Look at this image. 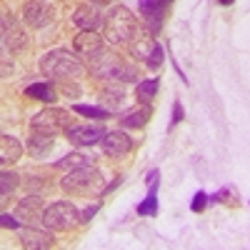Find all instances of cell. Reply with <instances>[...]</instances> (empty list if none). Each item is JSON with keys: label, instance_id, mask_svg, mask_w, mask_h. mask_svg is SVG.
I'll use <instances>...</instances> for the list:
<instances>
[{"label": "cell", "instance_id": "cell-1", "mask_svg": "<svg viewBox=\"0 0 250 250\" xmlns=\"http://www.w3.org/2000/svg\"><path fill=\"white\" fill-rule=\"evenodd\" d=\"M90 73L105 83H135L138 75L130 65H125L120 55L103 50L95 58H90Z\"/></svg>", "mask_w": 250, "mask_h": 250}, {"label": "cell", "instance_id": "cell-2", "mask_svg": "<svg viewBox=\"0 0 250 250\" xmlns=\"http://www.w3.org/2000/svg\"><path fill=\"white\" fill-rule=\"evenodd\" d=\"M40 73L45 78H55V80H68V78H80L83 75V65L75 53L70 50H50L40 58Z\"/></svg>", "mask_w": 250, "mask_h": 250}, {"label": "cell", "instance_id": "cell-3", "mask_svg": "<svg viewBox=\"0 0 250 250\" xmlns=\"http://www.w3.org/2000/svg\"><path fill=\"white\" fill-rule=\"evenodd\" d=\"M60 188L70 195H103V190H105L103 188V175L93 165L80 168V170H70L60 180Z\"/></svg>", "mask_w": 250, "mask_h": 250}, {"label": "cell", "instance_id": "cell-4", "mask_svg": "<svg viewBox=\"0 0 250 250\" xmlns=\"http://www.w3.org/2000/svg\"><path fill=\"white\" fill-rule=\"evenodd\" d=\"M40 220L53 233H68L80 223V213L70 200H55L45 208V213Z\"/></svg>", "mask_w": 250, "mask_h": 250}, {"label": "cell", "instance_id": "cell-5", "mask_svg": "<svg viewBox=\"0 0 250 250\" xmlns=\"http://www.w3.org/2000/svg\"><path fill=\"white\" fill-rule=\"evenodd\" d=\"M105 33L110 43H128V40H133V35L138 33V23L133 13L125 5H115L105 18Z\"/></svg>", "mask_w": 250, "mask_h": 250}, {"label": "cell", "instance_id": "cell-6", "mask_svg": "<svg viewBox=\"0 0 250 250\" xmlns=\"http://www.w3.org/2000/svg\"><path fill=\"white\" fill-rule=\"evenodd\" d=\"M70 128V113L62 108H45L33 115L30 120V130L35 133H45V135H58L65 133Z\"/></svg>", "mask_w": 250, "mask_h": 250}, {"label": "cell", "instance_id": "cell-7", "mask_svg": "<svg viewBox=\"0 0 250 250\" xmlns=\"http://www.w3.org/2000/svg\"><path fill=\"white\" fill-rule=\"evenodd\" d=\"M168 5H170V0H140V3H138L140 15L145 18V28H148L150 35H158L160 33Z\"/></svg>", "mask_w": 250, "mask_h": 250}, {"label": "cell", "instance_id": "cell-8", "mask_svg": "<svg viewBox=\"0 0 250 250\" xmlns=\"http://www.w3.org/2000/svg\"><path fill=\"white\" fill-rule=\"evenodd\" d=\"M105 13L100 10L98 3H83L75 13H73V25L80 30H98L100 25H105Z\"/></svg>", "mask_w": 250, "mask_h": 250}, {"label": "cell", "instance_id": "cell-9", "mask_svg": "<svg viewBox=\"0 0 250 250\" xmlns=\"http://www.w3.org/2000/svg\"><path fill=\"white\" fill-rule=\"evenodd\" d=\"M105 133L108 130L103 128V125H70L65 130L68 140L73 145H78V148H90V145H95L105 138Z\"/></svg>", "mask_w": 250, "mask_h": 250}, {"label": "cell", "instance_id": "cell-10", "mask_svg": "<svg viewBox=\"0 0 250 250\" xmlns=\"http://www.w3.org/2000/svg\"><path fill=\"white\" fill-rule=\"evenodd\" d=\"M55 18V10L45 3V0H30V3H25L23 8V20L28 28H45L53 23Z\"/></svg>", "mask_w": 250, "mask_h": 250}, {"label": "cell", "instance_id": "cell-11", "mask_svg": "<svg viewBox=\"0 0 250 250\" xmlns=\"http://www.w3.org/2000/svg\"><path fill=\"white\" fill-rule=\"evenodd\" d=\"M73 48L78 55L83 58H95L98 53H103V38L95 33V30H80L75 38H73Z\"/></svg>", "mask_w": 250, "mask_h": 250}, {"label": "cell", "instance_id": "cell-12", "mask_svg": "<svg viewBox=\"0 0 250 250\" xmlns=\"http://www.w3.org/2000/svg\"><path fill=\"white\" fill-rule=\"evenodd\" d=\"M100 145H103V150H105L108 155H113V158H123V155H128L133 150V140L120 130L105 133V138L100 140Z\"/></svg>", "mask_w": 250, "mask_h": 250}, {"label": "cell", "instance_id": "cell-13", "mask_svg": "<svg viewBox=\"0 0 250 250\" xmlns=\"http://www.w3.org/2000/svg\"><path fill=\"white\" fill-rule=\"evenodd\" d=\"M20 240H23V248L30 250H45L55 245V238L48 230H38V228H20Z\"/></svg>", "mask_w": 250, "mask_h": 250}, {"label": "cell", "instance_id": "cell-14", "mask_svg": "<svg viewBox=\"0 0 250 250\" xmlns=\"http://www.w3.org/2000/svg\"><path fill=\"white\" fill-rule=\"evenodd\" d=\"M43 213H45V208H43V195H35V193H30L28 198L20 200V203H18V210H15V215H18L20 220H25V223L43 218Z\"/></svg>", "mask_w": 250, "mask_h": 250}, {"label": "cell", "instance_id": "cell-15", "mask_svg": "<svg viewBox=\"0 0 250 250\" xmlns=\"http://www.w3.org/2000/svg\"><path fill=\"white\" fill-rule=\"evenodd\" d=\"M55 135H45V133H35V130H30V138H28V153L33 155V158H38V160H43V158H48L50 153H53V148H55V140H53Z\"/></svg>", "mask_w": 250, "mask_h": 250}, {"label": "cell", "instance_id": "cell-16", "mask_svg": "<svg viewBox=\"0 0 250 250\" xmlns=\"http://www.w3.org/2000/svg\"><path fill=\"white\" fill-rule=\"evenodd\" d=\"M20 155H23L20 140L5 133L3 138H0V163H15V160H20Z\"/></svg>", "mask_w": 250, "mask_h": 250}, {"label": "cell", "instance_id": "cell-17", "mask_svg": "<svg viewBox=\"0 0 250 250\" xmlns=\"http://www.w3.org/2000/svg\"><path fill=\"white\" fill-rule=\"evenodd\" d=\"M88 165H93L88 155H83V153H70V155H65V158L55 160V163H53V168H55V170H65V173H70V170L88 168Z\"/></svg>", "mask_w": 250, "mask_h": 250}, {"label": "cell", "instance_id": "cell-18", "mask_svg": "<svg viewBox=\"0 0 250 250\" xmlns=\"http://www.w3.org/2000/svg\"><path fill=\"white\" fill-rule=\"evenodd\" d=\"M148 120H150V108H148V105H140V108H135V110H130V113H125V115L120 118V125H123V128H130V130H138V128H143Z\"/></svg>", "mask_w": 250, "mask_h": 250}, {"label": "cell", "instance_id": "cell-19", "mask_svg": "<svg viewBox=\"0 0 250 250\" xmlns=\"http://www.w3.org/2000/svg\"><path fill=\"white\" fill-rule=\"evenodd\" d=\"M160 88V80L158 78H148V80H140L135 85V98L140 100V105H150V100L158 95Z\"/></svg>", "mask_w": 250, "mask_h": 250}, {"label": "cell", "instance_id": "cell-20", "mask_svg": "<svg viewBox=\"0 0 250 250\" xmlns=\"http://www.w3.org/2000/svg\"><path fill=\"white\" fill-rule=\"evenodd\" d=\"M100 103H103V108H108L110 113H115L120 105H123V100H125V93L123 88H118V83H110V88H105L100 93Z\"/></svg>", "mask_w": 250, "mask_h": 250}, {"label": "cell", "instance_id": "cell-21", "mask_svg": "<svg viewBox=\"0 0 250 250\" xmlns=\"http://www.w3.org/2000/svg\"><path fill=\"white\" fill-rule=\"evenodd\" d=\"M25 95L28 98H35V100H43V103H53L55 100V90L50 85V80H40V83H30L25 88Z\"/></svg>", "mask_w": 250, "mask_h": 250}, {"label": "cell", "instance_id": "cell-22", "mask_svg": "<svg viewBox=\"0 0 250 250\" xmlns=\"http://www.w3.org/2000/svg\"><path fill=\"white\" fill-rule=\"evenodd\" d=\"M135 213L138 215H143V218H153V215H158V180H153L150 183V193H148V198H145L138 208H135Z\"/></svg>", "mask_w": 250, "mask_h": 250}, {"label": "cell", "instance_id": "cell-23", "mask_svg": "<svg viewBox=\"0 0 250 250\" xmlns=\"http://www.w3.org/2000/svg\"><path fill=\"white\" fill-rule=\"evenodd\" d=\"M73 113L83 115V118H95V120H103V118H108L110 110L108 108H95V105H83V103H75V105L70 108Z\"/></svg>", "mask_w": 250, "mask_h": 250}, {"label": "cell", "instance_id": "cell-24", "mask_svg": "<svg viewBox=\"0 0 250 250\" xmlns=\"http://www.w3.org/2000/svg\"><path fill=\"white\" fill-rule=\"evenodd\" d=\"M25 178H28V180H25V185H28V190H30V193H35V195H45V193L50 190V183H45V178H43V175H38V173H28Z\"/></svg>", "mask_w": 250, "mask_h": 250}, {"label": "cell", "instance_id": "cell-25", "mask_svg": "<svg viewBox=\"0 0 250 250\" xmlns=\"http://www.w3.org/2000/svg\"><path fill=\"white\" fill-rule=\"evenodd\" d=\"M18 175L15 173H8V170H3V175H0V198H8L13 190H15V188H18Z\"/></svg>", "mask_w": 250, "mask_h": 250}, {"label": "cell", "instance_id": "cell-26", "mask_svg": "<svg viewBox=\"0 0 250 250\" xmlns=\"http://www.w3.org/2000/svg\"><path fill=\"white\" fill-rule=\"evenodd\" d=\"M208 205H210V203H208V193H205V190H198V193L193 195V200H190V210H193V213H203Z\"/></svg>", "mask_w": 250, "mask_h": 250}, {"label": "cell", "instance_id": "cell-27", "mask_svg": "<svg viewBox=\"0 0 250 250\" xmlns=\"http://www.w3.org/2000/svg\"><path fill=\"white\" fill-rule=\"evenodd\" d=\"M163 48L160 45H155L153 48V53H150V58H148V62H145V65H148V68H153V70H158L160 65H163Z\"/></svg>", "mask_w": 250, "mask_h": 250}, {"label": "cell", "instance_id": "cell-28", "mask_svg": "<svg viewBox=\"0 0 250 250\" xmlns=\"http://www.w3.org/2000/svg\"><path fill=\"white\" fill-rule=\"evenodd\" d=\"M98 210H100V200H95L93 205H88L85 210L80 213V223H90V220L95 218V213H98Z\"/></svg>", "mask_w": 250, "mask_h": 250}, {"label": "cell", "instance_id": "cell-29", "mask_svg": "<svg viewBox=\"0 0 250 250\" xmlns=\"http://www.w3.org/2000/svg\"><path fill=\"white\" fill-rule=\"evenodd\" d=\"M0 225H3V228H10V230H20V220H18L15 215H10V213H3V215H0Z\"/></svg>", "mask_w": 250, "mask_h": 250}, {"label": "cell", "instance_id": "cell-30", "mask_svg": "<svg viewBox=\"0 0 250 250\" xmlns=\"http://www.w3.org/2000/svg\"><path fill=\"white\" fill-rule=\"evenodd\" d=\"M183 118H185L183 103H180V100H175V103H173V120H170V128H175V125H178V123H180Z\"/></svg>", "mask_w": 250, "mask_h": 250}, {"label": "cell", "instance_id": "cell-31", "mask_svg": "<svg viewBox=\"0 0 250 250\" xmlns=\"http://www.w3.org/2000/svg\"><path fill=\"white\" fill-rule=\"evenodd\" d=\"M218 3H220V5H233L235 0H218Z\"/></svg>", "mask_w": 250, "mask_h": 250}, {"label": "cell", "instance_id": "cell-32", "mask_svg": "<svg viewBox=\"0 0 250 250\" xmlns=\"http://www.w3.org/2000/svg\"><path fill=\"white\" fill-rule=\"evenodd\" d=\"M98 3H108V0H98Z\"/></svg>", "mask_w": 250, "mask_h": 250}]
</instances>
